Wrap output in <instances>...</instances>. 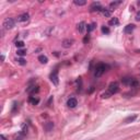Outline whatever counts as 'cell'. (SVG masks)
<instances>
[{
	"label": "cell",
	"instance_id": "1",
	"mask_svg": "<svg viewBox=\"0 0 140 140\" xmlns=\"http://www.w3.org/2000/svg\"><path fill=\"white\" fill-rule=\"evenodd\" d=\"M107 68L108 67H107V65H105V64H99V65L95 67V72H94V75H95L96 78L101 77V75L106 71Z\"/></svg>",
	"mask_w": 140,
	"mask_h": 140
},
{
	"label": "cell",
	"instance_id": "2",
	"mask_svg": "<svg viewBox=\"0 0 140 140\" xmlns=\"http://www.w3.org/2000/svg\"><path fill=\"white\" fill-rule=\"evenodd\" d=\"M122 82L124 83V84H126V86H131V88H134V86H138V81L136 80L135 78H129V77L123 78Z\"/></svg>",
	"mask_w": 140,
	"mask_h": 140
},
{
	"label": "cell",
	"instance_id": "3",
	"mask_svg": "<svg viewBox=\"0 0 140 140\" xmlns=\"http://www.w3.org/2000/svg\"><path fill=\"white\" fill-rule=\"evenodd\" d=\"M14 24H16V21L13 20L12 18H7L3 21V27L5 30H11L14 26Z\"/></svg>",
	"mask_w": 140,
	"mask_h": 140
},
{
	"label": "cell",
	"instance_id": "4",
	"mask_svg": "<svg viewBox=\"0 0 140 140\" xmlns=\"http://www.w3.org/2000/svg\"><path fill=\"white\" fill-rule=\"evenodd\" d=\"M119 91V86L117 82H112L108 86V92L113 95V94H116L117 92Z\"/></svg>",
	"mask_w": 140,
	"mask_h": 140
},
{
	"label": "cell",
	"instance_id": "5",
	"mask_svg": "<svg viewBox=\"0 0 140 140\" xmlns=\"http://www.w3.org/2000/svg\"><path fill=\"white\" fill-rule=\"evenodd\" d=\"M50 81L54 83L55 86H57L59 83V78H58V69H55L52 73H50Z\"/></svg>",
	"mask_w": 140,
	"mask_h": 140
},
{
	"label": "cell",
	"instance_id": "6",
	"mask_svg": "<svg viewBox=\"0 0 140 140\" xmlns=\"http://www.w3.org/2000/svg\"><path fill=\"white\" fill-rule=\"evenodd\" d=\"M104 8H102L100 2H93L92 5H91V9L90 11L91 12H100V11H103Z\"/></svg>",
	"mask_w": 140,
	"mask_h": 140
},
{
	"label": "cell",
	"instance_id": "7",
	"mask_svg": "<svg viewBox=\"0 0 140 140\" xmlns=\"http://www.w3.org/2000/svg\"><path fill=\"white\" fill-rule=\"evenodd\" d=\"M67 105L70 107V108H73V107H75L77 105H78V101H77V99H75V97H71V99L68 100Z\"/></svg>",
	"mask_w": 140,
	"mask_h": 140
},
{
	"label": "cell",
	"instance_id": "8",
	"mask_svg": "<svg viewBox=\"0 0 140 140\" xmlns=\"http://www.w3.org/2000/svg\"><path fill=\"white\" fill-rule=\"evenodd\" d=\"M77 29H78V31L80 32V33H83L84 32V30L86 29V22H80V23L78 24V26H77Z\"/></svg>",
	"mask_w": 140,
	"mask_h": 140
},
{
	"label": "cell",
	"instance_id": "9",
	"mask_svg": "<svg viewBox=\"0 0 140 140\" xmlns=\"http://www.w3.org/2000/svg\"><path fill=\"white\" fill-rule=\"evenodd\" d=\"M30 18L29 13H23V14H21L20 16L18 18V21L19 22H25V21H27Z\"/></svg>",
	"mask_w": 140,
	"mask_h": 140
},
{
	"label": "cell",
	"instance_id": "10",
	"mask_svg": "<svg viewBox=\"0 0 140 140\" xmlns=\"http://www.w3.org/2000/svg\"><path fill=\"white\" fill-rule=\"evenodd\" d=\"M44 128L46 131H52L53 128H54V123L53 122H47L46 124L44 125Z\"/></svg>",
	"mask_w": 140,
	"mask_h": 140
},
{
	"label": "cell",
	"instance_id": "11",
	"mask_svg": "<svg viewBox=\"0 0 140 140\" xmlns=\"http://www.w3.org/2000/svg\"><path fill=\"white\" fill-rule=\"evenodd\" d=\"M134 30H135V25L134 24H128V25L125 26V33L126 34H130Z\"/></svg>",
	"mask_w": 140,
	"mask_h": 140
},
{
	"label": "cell",
	"instance_id": "12",
	"mask_svg": "<svg viewBox=\"0 0 140 140\" xmlns=\"http://www.w3.org/2000/svg\"><path fill=\"white\" fill-rule=\"evenodd\" d=\"M38 102H39V100L37 97H35V96H30L29 97V103L32 104V105H37Z\"/></svg>",
	"mask_w": 140,
	"mask_h": 140
},
{
	"label": "cell",
	"instance_id": "13",
	"mask_svg": "<svg viewBox=\"0 0 140 140\" xmlns=\"http://www.w3.org/2000/svg\"><path fill=\"white\" fill-rule=\"evenodd\" d=\"M72 43H73L72 39H65V41L62 42V46L66 47V48H69V47L72 45Z\"/></svg>",
	"mask_w": 140,
	"mask_h": 140
},
{
	"label": "cell",
	"instance_id": "14",
	"mask_svg": "<svg viewBox=\"0 0 140 140\" xmlns=\"http://www.w3.org/2000/svg\"><path fill=\"white\" fill-rule=\"evenodd\" d=\"M26 91H27L29 93L33 94V93H36V92H38L39 89H38V86H30V88L26 89Z\"/></svg>",
	"mask_w": 140,
	"mask_h": 140
},
{
	"label": "cell",
	"instance_id": "15",
	"mask_svg": "<svg viewBox=\"0 0 140 140\" xmlns=\"http://www.w3.org/2000/svg\"><path fill=\"white\" fill-rule=\"evenodd\" d=\"M108 24H109V25H112V26L118 25V24H119V21H118V19H117V18H112L111 20H109Z\"/></svg>",
	"mask_w": 140,
	"mask_h": 140
},
{
	"label": "cell",
	"instance_id": "16",
	"mask_svg": "<svg viewBox=\"0 0 140 140\" xmlns=\"http://www.w3.org/2000/svg\"><path fill=\"white\" fill-rule=\"evenodd\" d=\"M137 118V115H132V116H129V117H127L126 119H125V124H129V123H131V122H134V120Z\"/></svg>",
	"mask_w": 140,
	"mask_h": 140
},
{
	"label": "cell",
	"instance_id": "17",
	"mask_svg": "<svg viewBox=\"0 0 140 140\" xmlns=\"http://www.w3.org/2000/svg\"><path fill=\"white\" fill-rule=\"evenodd\" d=\"M38 60L41 64H47V61H48V59H47L46 56H44V55H39L38 56Z\"/></svg>",
	"mask_w": 140,
	"mask_h": 140
},
{
	"label": "cell",
	"instance_id": "18",
	"mask_svg": "<svg viewBox=\"0 0 140 140\" xmlns=\"http://www.w3.org/2000/svg\"><path fill=\"white\" fill-rule=\"evenodd\" d=\"M73 2H75V5H86V0H75Z\"/></svg>",
	"mask_w": 140,
	"mask_h": 140
},
{
	"label": "cell",
	"instance_id": "19",
	"mask_svg": "<svg viewBox=\"0 0 140 140\" xmlns=\"http://www.w3.org/2000/svg\"><path fill=\"white\" fill-rule=\"evenodd\" d=\"M122 3V1H115V2H111L109 3V8H111V10H113V8H116L118 5H120Z\"/></svg>",
	"mask_w": 140,
	"mask_h": 140
},
{
	"label": "cell",
	"instance_id": "20",
	"mask_svg": "<svg viewBox=\"0 0 140 140\" xmlns=\"http://www.w3.org/2000/svg\"><path fill=\"white\" fill-rule=\"evenodd\" d=\"M94 27H95V23H92V24L86 26V30H88V32H91V31H93L94 30Z\"/></svg>",
	"mask_w": 140,
	"mask_h": 140
},
{
	"label": "cell",
	"instance_id": "21",
	"mask_svg": "<svg viewBox=\"0 0 140 140\" xmlns=\"http://www.w3.org/2000/svg\"><path fill=\"white\" fill-rule=\"evenodd\" d=\"M16 54H18L19 56H21V57H22V56H24V55L26 54V50H24V49H19L18 52H16Z\"/></svg>",
	"mask_w": 140,
	"mask_h": 140
},
{
	"label": "cell",
	"instance_id": "22",
	"mask_svg": "<svg viewBox=\"0 0 140 140\" xmlns=\"http://www.w3.org/2000/svg\"><path fill=\"white\" fill-rule=\"evenodd\" d=\"M103 14H104V16H111V11L109 10H107V9H103Z\"/></svg>",
	"mask_w": 140,
	"mask_h": 140
},
{
	"label": "cell",
	"instance_id": "23",
	"mask_svg": "<svg viewBox=\"0 0 140 140\" xmlns=\"http://www.w3.org/2000/svg\"><path fill=\"white\" fill-rule=\"evenodd\" d=\"M102 32H103L104 34H108L109 33V29L108 27H106V26H102Z\"/></svg>",
	"mask_w": 140,
	"mask_h": 140
},
{
	"label": "cell",
	"instance_id": "24",
	"mask_svg": "<svg viewBox=\"0 0 140 140\" xmlns=\"http://www.w3.org/2000/svg\"><path fill=\"white\" fill-rule=\"evenodd\" d=\"M16 47H19V48H22V47L24 46V43L22 41H19L16 43Z\"/></svg>",
	"mask_w": 140,
	"mask_h": 140
},
{
	"label": "cell",
	"instance_id": "25",
	"mask_svg": "<svg viewBox=\"0 0 140 140\" xmlns=\"http://www.w3.org/2000/svg\"><path fill=\"white\" fill-rule=\"evenodd\" d=\"M18 62H19V64H20L21 66H24V65H25V64H26V60L24 59V58H20V59L18 60Z\"/></svg>",
	"mask_w": 140,
	"mask_h": 140
},
{
	"label": "cell",
	"instance_id": "26",
	"mask_svg": "<svg viewBox=\"0 0 140 140\" xmlns=\"http://www.w3.org/2000/svg\"><path fill=\"white\" fill-rule=\"evenodd\" d=\"M109 95H112L109 92H106V93H104L103 95H102V97H104V99H107V97H109Z\"/></svg>",
	"mask_w": 140,
	"mask_h": 140
},
{
	"label": "cell",
	"instance_id": "27",
	"mask_svg": "<svg viewBox=\"0 0 140 140\" xmlns=\"http://www.w3.org/2000/svg\"><path fill=\"white\" fill-rule=\"evenodd\" d=\"M89 39H90V36H89V35H86V36L84 37V38H83V43L86 44V42H89Z\"/></svg>",
	"mask_w": 140,
	"mask_h": 140
},
{
	"label": "cell",
	"instance_id": "28",
	"mask_svg": "<svg viewBox=\"0 0 140 140\" xmlns=\"http://www.w3.org/2000/svg\"><path fill=\"white\" fill-rule=\"evenodd\" d=\"M136 20H137V21H140V11H138L137 14H136Z\"/></svg>",
	"mask_w": 140,
	"mask_h": 140
},
{
	"label": "cell",
	"instance_id": "29",
	"mask_svg": "<svg viewBox=\"0 0 140 140\" xmlns=\"http://www.w3.org/2000/svg\"><path fill=\"white\" fill-rule=\"evenodd\" d=\"M0 139H1V140H7V139H5V137L3 135H1V136H0Z\"/></svg>",
	"mask_w": 140,
	"mask_h": 140
},
{
	"label": "cell",
	"instance_id": "30",
	"mask_svg": "<svg viewBox=\"0 0 140 140\" xmlns=\"http://www.w3.org/2000/svg\"><path fill=\"white\" fill-rule=\"evenodd\" d=\"M138 5H140V1H138Z\"/></svg>",
	"mask_w": 140,
	"mask_h": 140
}]
</instances>
